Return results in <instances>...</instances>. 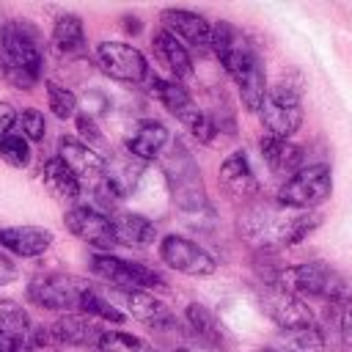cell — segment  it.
<instances>
[{
	"label": "cell",
	"mask_w": 352,
	"mask_h": 352,
	"mask_svg": "<svg viewBox=\"0 0 352 352\" xmlns=\"http://www.w3.org/2000/svg\"><path fill=\"white\" fill-rule=\"evenodd\" d=\"M63 223H66V228L77 239H82L91 248H99V253H110L118 245L113 217L104 214V212H99V209H94V206H82V204L72 206L63 214Z\"/></svg>",
	"instance_id": "cell-13"
},
{
	"label": "cell",
	"mask_w": 352,
	"mask_h": 352,
	"mask_svg": "<svg viewBox=\"0 0 352 352\" xmlns=\"http://www.w3.org/2000/svg\"><path fill=\"white\" fill-rule=\"evenodd\" d=\"M151 91L162 102V107L187 126V132L192 138H198L201 143H209V146L217 140L220 129H217L212 113L204 110V107H198L195 99H192V94L182 82L165 80V77H151Z\"/></svg>",
	"instance_id": "cell-6"
},
{
	"label": "cell",
	"mask_w": 352,
	"mask_h": 352,
	"mask_svg": "<svg viewBox=\"0 0 352 352\" xmlns=\"http://www.w3.org/2000/svg\"><path fill=\"white\" fill-rule=\"evenodd\" d=\"M77 311L85 314V316H91V319H96V322H113V324H121V322L126 319V314L118 311V308H116V305H113L96 286H88V289L82 292Z\"/></svg>",
	"instance_id": "cell-30"
},
{
	"label": "cell",
	"mask_w": 352,
	"mask_h": 352,
	"mask_svg": "<svg viewBox=\"0 0 352 352\" xmlns=\"http://www.w3.org/2000/svg\"><path fill=\"white\" fill-rule=\"evenodd\" d=\"M258 148H261V160L267 162V168L275 173V176H283V182L289 176H294L300 168H305V154L297 143L292 140H280V138H272V135H264L258 140Z\"/></svg>",
	"instance_id": "cell-21"
},
{
	"label": "cell",
	"mask_w": 352,
	"mask_h": 352,
	"mask_svg": "<svg viewBox=\"0 0 352 352\" xmlns=\"http://www.w3.org/2000/svg\"><path fill=\"white\" fill-rule=\"evenodd\" d=\"M88 286L91 283H85L82 278H74V275L44 272V275H36L28 283V300L38 308H47V311L74 314L77 305H80V297Z\"/></svg>",
	"instance_id": "cell-10"
},
{
	"label": "cell",
	"mask_w": 352,
	"mask_h": 352,
	"mask_svg": "<svg viewBox=\"0 0 352 352\" xmlns=\"http://www.w3.org/2000/svg\"><path fill=\"white\" fill-rule=\"evenodd\" d=\"M258 113L267 135L292 140V135L302 126V77L283 74L275 85H270Z\"/></svg>",
	"instance_id": "cell-5"
},
{
	"label": "cell",
	"mask_w": 352,
	"mask_h": 352,
	"mask_svg": "<svg viewBox=\"0 0 352 352\" xmlns=\"http://www.w3.org/2000/svg\"><path fill=\"white\" fill-rule=\"evenodd\" d=\"M170 352H223V349H214V346H206V344H201V341H195V338H182V341H176L173 346H170Z\"/></svg>",
	"instance_id": "cell-37"
},
{
	"label": "cell",
	"mask_w": 352,
	"mask_h": 352,
	"mask_svg": "<svg viewBox=\"0 0 352 352\" xmlns=\"http://www.w3.org/2000/svg\"><path fill=\"white\" fill-rule=\"evenodd\" d=\"M217 182L223 187V192L231 198V201H242V204H250L256 195H258V179L253 173V165L248 160L245 151H231L223 165H220V173H217Z\"/></svg>",
	"instance_id": "cell-17"
},
{
	"label": "cell",
	"mask_w": 352,
	"mask_h": 352,
	"mask_svg": "<svg viewBox=\"0 0 352 352\" xmlns=\"http://www.w3.org/2000/svg\"><path fill=\"white\" fill-rule=\"evenodd\" d=\"M96 352H151V346L124 330H104L96 341Z\"/></svg>",
	"instance_id": "cell-32"
},
{
	"label": "cell",
	"mask_w": 352,
	"mask_h": 352,
	"mask_svg": "<svg viewBox=\"0 0 352 352\" xmlns=\"http://www.w3.org/2000/svg\"><path fill=\"white\" fill-rule=\"evenodd\" d=\"M16 264L11 261V256H6L3 250H0V286H6V283H11V280H16Z\"/></svg>",
	"instance_id": "cell-38"
},
{
	"label": "cell",
	"mask_w": 352,
	"mask_h": 352,
	"mask_svg": "<svg viewBox=\"0 0 352 352\" xmlns=\"http://www.w3.org/2000/svg\"><path fill=\"white\" fill-rule=\"evenodd\" d=\"M113 223H116V239L124 248L148 250L157 242V226L140 212H118L113 214Z\"/></svg>",
	"instance_id": "cell-25"
},
{
	"label": "cell",
	"mask_w": 352,
	"mask_h": 352,
	"mask_svg": "<svg viewBox=\"0 0 352 352\" xmlns=\"http://www.w3.org/2000/svg\"><path fill=\"white\" fill-rule=\"evenodd\" d=\"M44 91H47V104H50V110H52L55 118L66 121V118H74L77 116V96H74V91L63 88L55 80H47L44 82Z\"/></svg>",
	"instance_id": "cell-31"
},
{
	"label": "cell",
	"mask_w": 352,
	"mask_h": 352,
	"mask_svg": "<svg viewBox=\"0 0 352 352\" xmlns=\"http://www.w3.org/2000/svg\"><path fill=\"white\" fill-rule=\"evenodd\" d=\"M0 52H3V69L22 72L38 82L44 55L38 47V33L28 25V19H11L0 28Z\"/></svg>",
	"instance_id": "cell-9"
},
{
	"label": "cell",
	"mask_w": 352,
	"mask_h": 352,
	"mask_svg": "<svg viewBox=\"0 0 352 352\" xmlns=\"http://www.w3.org/2000/svg\"><path fill=\"white\" fill-rule=\"evenodd\" d=\"M258 305L270 316V322L280 330H302V327H319L314 311L308 302L292 292H283L280 286L261 283L258 289Z\"/></svg>",
	"instance_id": "cell-11"
},
{
	"label": "cell",
	"mask_w": 352,
	"mask_h": 352,
	"mask_svg": "<svg viewBox=\"0 0 352 352\" xmlns=\"http://www.w3.org/2000/svg\"><path fill=\"white\" fill-rule=\"evenodd\" d=\"M30 330H33V322L28 311L14 300H0V336L30 344Z\"/></svg>",
	"instance_id": "cell-29"
},
{
	"label": "cell",
	"mask_w": 352,
	"mask_h": 352,
	"mask_svg": "<svg viewBox=\"0 0 352 352\" xmlns=\"http://www.w3.org/2000/svg\"><path fill=\"white\" fill-rule=\"evenodd\" d=\"M261 283L280 286L283 292H292L302 300L314 297V300H327L333 305H344L346 300H352V280L344 278L327 261H302L292 267H278Z\"/></svg>",
	"instance_id": "cell-3"
},
{
	"label": "cell",
	"mask_w": 352,
	"mask_h": 352,
	"mask_svg": "<svg viewBox=\"0 0 352 352\" xmlns=\"http://www.w3.org/2000/svg\"><path fill=\"white\" fill-rule=\"evenodd\" d=\"M184 322H187L190 338H195V341H201L206 346H214V349H223L226 346V341H228L226 324L204 302H190L187 311H184Z\"/></svg>",
	"instance_id": "cell-24"
},
{
	"label": "cell",
	"mask_w": 352,
	"mask_h": 352,
	"mask_svg": "<svg viewBox=\"0 0 352 352\" xmlns=\"http://www.w3.org/2000/svg\"><path fill=\"white\" fill-rule=\"evenodd\" d=\"M77 129H80V135L85 138V140H82L85 146H91V143H102V132H99L96 118H94L91 113H80V116H77ZM91 148H94V146H91Z\"/></svg>",
	"instance_id": "cell-36"
},
{
	"label": "cell",
	"mask_w": 352,
	"mask_h": 352,
	"mask_svg": "<svg viewBox=\"0 0 352 352\" xmlns=\"http://www.w3.org/2000/svg\"><path fill=\"white\" fill-rule=\"evenodd\" d=\"M151 50H154V55L160 58V63L173 74L176 82H187V80L195 77L192 58H190L187 47H184L179 38H173L168 30L160 28V30L154 33V38H151Z\"/></svg>",
	"instance_id": "cell-23"
},
{
	"label": "cell",
	"mask_w": 352,
	"mask_h": 352,
	"mask_svg": "<svg viewBox=\"0 0 352 352\" xmlns=\"http://www.w3.org/2000/svg\"><path fill=\"white\" fill-rule=\"evenodd\" d=\"M160 168H162L165 184L170 190V198L182 212H204L209 206L201 168H198L192 151L184 146V140L170 138V143L160 154Z\"/></svg>",
	"instance_id": "cell-4"
},
{
	"label": "cell",
	"mask_w": 352,
	"mask_h": 352,
	"mask_svg": "<svg viewBox=\"0 0 352 352\" xmlns=\"http://www.w3.org/2000/svg\"><path fill=\"white\" fill-rule=\"evenodd\" d=\"M124 30L140 33V19H138V16H124Z\"/></svg>",
	"instance_id": "cell-40"
},
{
	"label": "cell",
	"mask_w": 352,
	"mask_h": 352,
	"mask_svg": "<svg viewBox=\"0 0 352 352\" xmlns=\"http://www.w3.org/2000/svg\"><path fill=\"white\" fill-rule=\"evenodd\" d=\"M52 47L60 55H77L85 50V25L77 14H60L52 25Z\"/></svg>",
	"instance_id": "cell-28"
},
{
	"label": "cell",
	"mask_w": 352,
	"mask_h": 352,
	"mask_svg": "<svg viewBox=\"0 0 352 352\" xmlns=\"http://www.w3.org/2000/svg\"><path fill=\"white\" fill-rule=\"evenodd\" d=\"M55 242V234L41 226H6L0 228V248L19 256V258H36L50 250Z\"/></svg>",
	"instance_id": "cell-19"
},
{
	"label": "cell",
	"mask_w": 352,
	"mask_h": 352,
	"mask_svg": "<svg viewBox=\"0 0 352 352\" xmlns=\"http://www.w3.org/2000/svg\"><path fill=\"white\" fill-rule=\"evenodd\" d=\"M170 132L162 121H154V118H146L135 126V132L124 140L126 146V154L138 162H151V160H160V154L165 151V146L170 143Z\"/></svg>",
	"instance_id": "cell-20"
},
{
	"label": "cell",
	"mask_w": 352,
	"mask_h": 352,
	"mask_svg": "<svg viewBox=\"0 0 352 352\" xmlns=\"http://www.w3.org/2000/svg\"><path fill=\"white\" fill-rule=\"evenodd\" d=\"M0 160L11 168H28L30 165V143L22 135L8 132L6 138H0Z\"/></svg>",
	"instance_id": "cell-33"
},
{
	"label": "cell",
	"mask_w": 352,
	"mask_h": 352,
	"mask_svg": "<svg viewBox=\"0 0 352 352\" xmlns=\"http://www.w3.org/2000/svg\"><path fill=\"white\" fill-rule=\"evenodd\" d=\"M160 258L162 264H168L170 270L190 275V278H206L217 270V258L198 242L179 236V234H168L160 242Z\"/></svg>",
	"instance_id": "cell-12"
},
{
	"label": "cell",
	"mask_w": 352,
	"mask_h": 352,
	"mask_svg": "<svg viewBox=\"0 0 352 352\" xmlns=\"http://www.w3.org/2000/svg\"><path fill=\"white\" fill-rule=\"evenodd\" d=\"M50 333H52V341H58V344H66V346H94L96 349V341H99V336L104 330H102V324L96 319L74 311V314H63L50 327Z\"/></svg>",
	"instance_id": "cell-22"
},
{
	"label": "cell",
	"mask_w": 352,
	"mask_h": 352,
	"mask_svg": "<svg viewBox=\"0 0 352 352\" xmlns=\"http://www.w3.org/2000/svg\"><path fill=\"white\" fill-rule=\"evenodd\" d=\"M324 336L319 327H302V330H280L264 349L258 352H322Z\"/></svg>",
	"instance_id": "cell-27"
},
{
	"label": "cell",
	"mask_w": 352,
	"mask_h": 352,
	"mask_svg": "<svg viewBox=\"0 0 352 352\" xmlns=\"http://www.w3.org/2000/svg\"><path fill=\"white\" fill-rule=\"evenodd\" d=\"M94 198H96L94 209H99V212H104V214H110V217H113V212L118 209V204H121L126 195H124V190H121L113 179L102 176V179L94 184Z\"/></svg>",
	"instance_id": "cell-34"
},
{
	"label": "cell",
	"mask_w": 352,
	"mask_h": 352,
	"mask_svg": "<svg viewBox=\"0 0 352 352\" xmlns=\"http://www.w3.org/2000/svg\"><path fill=\"white\" fill-rule=\"evenodd\" d=\"M113 300L121 308H126V316H132L135 322L146 324L154 333L179 330V322L170 314V308L160 297H154L151 292H118V289H113Z\"/></svg>",
	"instance_id": "cell-15"
},
{
	"label": "cell",
	"mask_w": 352,
	"mask_h": 352,
	"mask_svg": "<svg viewBox=\"0 0 352 352\" xmlns=\"http://www.w3.org/2000/svg\"><path fill=\"white\" fill-rule=\"evenodd\" d=\"M19 126H22V138L30 143V140H44L47 135V121H44V113L36 110V107H25L22 116H16Z\"/></svg>",
	"instance_id": "cell-35"
},
{
	"label": "cell",
	"mask_w": 352,
	"mask_h": 352,
	"mask_svg": "<svg viewBox=\"0 0 352 352\" xmlns=\"http://www.w3.org/2000/svg\"><path fill=\"white\" fill-rule=\"evenodd\" d=\"M322 223L319 212H286L272 204H250L236 217V231L258 250L292 248L311 236Z\"/></svg>",
	"instance_id": "cell-2"
},
{
	"label": "cell",
	"mask_w": 352,
	"mask_h": 352,
	"mask_svg": "<svg viewBox=\"0 0 352 352\" xmlns=\"http://www.w3.org/2000/svg\"><path fill=\"white\" fill-rule=\"evenodd\" d=\"M96 60L102 72L118 82H140L148 77V63L143 52L126 41H102L96 44Z\"/></svg>",
	"instance_id": "cell-14"
},
{
	"label": "cell",
	"mask_w": 352,
	"mask_h": 352,
	"mask_svg": "<svg viewBox=\"0 0 352 352\" xmlns=\"http://www.w3.org/2000/svg\"><path fill=\"white\" fill-rule=\"evenodd\" d=\"M58 160L80 179V182H99L104 176V157L96 154L91 146H85L82 140L63 135L58 140Z\"/></svg>",
	"instance_id": "cell-18"
},
{
	"label": "cell",
	"mask_w": 352,
	"mask_h": 352,
	"mask_svg": "<svg viewBox=\"0 0 352 352\" xmlns=\"http://www.w3.org/2000/svg\"><path fill=\"white\" fill-rule=\"evenodd\" d=\"M14 124H16V110L8 102H0V138H6Z\"/></svg>",
	"instance_id": "cell-39"
},
{
	"label": "cell",
	"mask_w": 352,
	"mask_h": 352,
	"mask_svg": "<svg viewBox=\"0 0 352 352\" xmlns=\"http://www.w3.org/2000/svg\"><path fill=\"white\" fill-rule=\"evenodd\" d=\"M333 192V173L330 165L316 162L300 168L294 176H289L278 187V206L292 212H314L319 204H324Z\"/></svg>",
	"instance_id": "cell-8"
},
{
	"label": "cell",
	"mask_w": 352,
	"mask_h": 352,
	"mask_svg": "<svg viewBox=\"0 0 352 352\" xmlns=\"http://www.w3.org/2000/svg\"><path fill=\"white\" fill-rule=\"evenodd\" d=\"M41 182L44 187L58 198V201H66V204H74L80 198V179L55 157H50L44 162V170H41Z\"/></svg>",
	"instance_id": "cell-26"
},
{
	"label": "cell",
	"mask_w": 352,
	"mask_h": 352,
	"mask_svg": "<svg viewBox=\"0 0 352 352\" xmlns=\"http://www.w3.org/2000/svg\"><path fill=\"white\" fill-rule=\"evenodd\" d=\"M160 22H162V30H168L184 47L190 44L192 50L206 52L209 44H212V25L201 14H195V11H187V8H162Z\"/></svg>",
	"instance_id": "cell-16"
},
{
	"label": "cell",
	"mask_w": 352,
	"mask_h": 352,
	"mask_svg": "<svg viewBox=\"0 0 352 352\" xmlns=\"http://www.w3.org/2000/svg\"><path fill=\"white\" fill-rule=\"evenodd\" d=\"M88 270L110 283V289H118V292H165L168 283L165 278L140 264V261H126V258H118L113 253H94L91 261H88Z\"/></svg>",
	"instance_id": "cell-7"
},
{
	"label": "cell",
	"mask_w": 352,
	"mask_h": 352,
	"mask_svg": "<svg viewBox=\"0 0 352 352\" xmlns=\"http://www.w3.org/2000/svg\"><path fill=\"white\" fill-rule=\"evenodd\" d=\"M209 52H214V58L220 60L226 74L234 80L245 110L248 113H258L261 104H264L267 88H270L267 85L264 60H261L258 50L245 38V33L239 28H234L226 19H220L217 25H212Z\"/></svg>",
	"instance_id": "cell-1"
}]
</instances>
